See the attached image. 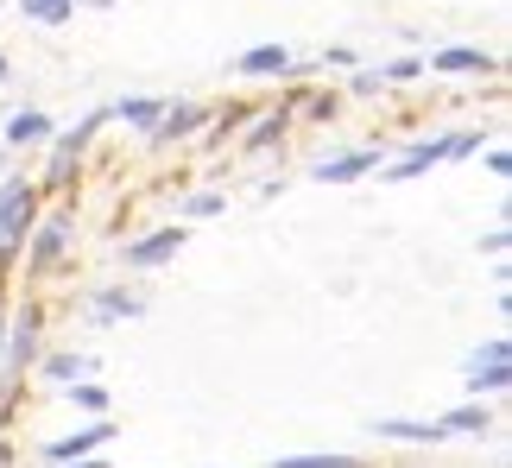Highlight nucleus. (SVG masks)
Segmentation results:
<instances>
[{
  "mask_svg": "<svg viewBox=\"0 0 512 468\" xmlns=\"http://www.w3.org/2000/svg\"><path fill=\"white\" fill-rule=\"evenodd\" d=\"M70 393V405H83L89 418H108V386H95V380H83V386H64Z\"/></svg>",
  "mask_w": 512,
  "mask_h": 468,
  "instance_id": "412c9836",
  "label": "nucleus"
},
{
  "mask_svg": "<svg viewBox=\"0 0 512 468\" xmlns=\"http://www.w3.org/2000/svg\"><path fill=\"white\" fill-rule=\"evenodd\" d=\"M443 159H449V152H443V140H411V146L399 152V159L386 165V178H392V184H405V178H418V171L443 165Z\"/></svg>",
  "mask_w": 512,
  "mask_h": 468,
  "instance_id": "ddd939ff",
  "label": "nucleus"
},
{
  "mask_svg": "<svg viewBox=\"0 0 512 468\" xmlns=\"http://www.w3.org/2000/svg\"><path fill=\"white\" fill-rule=\"evenodd\" d=\"M51 114L45 108H19V114H7V133H0V140H7V152H26V146H45L51 140Z\"/></svg>",
  "mask_w": 512,
  "mask_h": 468,
  "instance_id": "9d476101",
  "label": "nucleus"
},
{
  "mask_svg": "<svg viewBox=\"0 0 512 468\" xmlns=\"http://www.w3.org/2000/svg\"><path fill=\"white\" fill-rule=\"evenodd\" d=\"M76 7H114V0H76Z\"/></svg>",
  "mask_w": 512,
  "mask_h": 468,
  "instance_id": "7c9ffc66",
  "label": "nucleus"
},
{
  "mask_svg": "<svg viewBox=\"0 0 512 468\" xmlns=\"http://www.w3.org/2000/svg\"><path fill=\"white\" fill-rule=\"evenodd\" d=\"M0 83H7V57H0Z\"/></svg>",
  "mask_w": 512,
  "mask_h": 468,
  "instance_id": "2f4dec72",
  "label": "nucleus"
},
{
  "mask_svg": "<svg viewBox=\"0 0 512 468\" xmlns=\"http://www.w3.org/2000/svg\"><path fill=\"white\" fill-rule=\"evenodd\" d=\"M196 127H209V108H196V102H165L159 127H152V140H159V146H171V140H190Z\"/></svg>",
  "mask_w": 512,
  "mask_h": 468,
  "instance_id": "9b49d317",
  "label": "nucleus"
},
{
  "mask_svg": "<svg viewBox=\"0 0 512 468\" xmlns=\"http://www.w3.org/2000/svg\"><path fill=\"white\" fill-rule=\"evenodd\" d=\"M367 171H380V146H361V152H336V159H323L310 178L317 184H354V178H367Z\"/></svg>",
  "mask_w": 512,
  "mask_h": 468,
  "instance_id": "6e6552de",
  "label": "nucleus"
},
{
  "mask_svg": "<svg viewBox=\"0 0 512 468\" xmlns=\"http://www.w3.org/2000/svg\"><path fill=\"white\" fill-rule=\"evenodd\" d=\"M159 114H165L159 95H127V102H114V108H108V121H127L133 133H152V127H159Z\"/></svg>",
  "mask_w": 512,
  "mask_h": 468,
  "instance_id": "dca6fc26",
  "label": "nucleus"
},
{
  "mask_svg": "<svg viewBox=\"0 0 512 468\" xmlns=\"http://www.w3.org/2000/svg\"><path fill=\"white\" fill-rule=\"evenodd\" d=\"M437 424H443V437H487L494 431V412H487L481 399H468V405H456V412H443Z\"/></svg>",
  "mask_w": 512,
  "mask_h": 468,
  "instance_id": "2eb2a0df",
  "label": "nucleus"
},
{
  "mask_svg": "<svg viewBox=\"0 0 512 468\" xmlns=\"http://www.w3.org/2000/svg\"><path fill=\"white\" fill-rule=\"evenodd\" d=\"M108 443H114V418H89V424H76L70 437H51L45 462H83V456H102Z\"/></svg>",
  "mask_w": 512,
  "mask_h": 468,
  "instance_id": "20e7f679",
  "label": "nucleus"
},
{
  "mask_svg": "<svg viewBox=\"0 0 512 468\" xmlns=\"http://www.w3.org/2000/svg\"><path fill=\"white\" fill-rule=\"evenodd\" d=\"M222 209H228L222 190H196V197L177 203V222H209V216H222Z\"/></svg>",
  "mask_w": 512,
  "mask_h": 468,
  "instance_id": "6ab92c4d",
  "label": "nucleus"
},
{
  "mask_svg": "<svg viewBox=\"0 0 512 468\" xmlns=\"http://www.w3.org/2000/svg\"><path fill=\"white\" fill-rule=\"evenodd\" d=\"M19 13H26L32 26H70L76 0H19Z\"/></svg>",
  "mask_w": 512,
  "mask_h": 468,
  "instance_id": "a211bd4d",
  "label": "nucleus"
},
{
  "mask_svg": "<svg viewBox=\"0 0 512 468\" xmlns=\"http://www.w3.org/2000/svg\"><path fill=\"white\" fill-rule=\"evenodd\" d=\"M279 140H285V114H266V121L253 127V140H247V152H272V146H279Z\"/></svg>",
  "mask_w": 512,
  "mask_h": 468,
  "instance_id": "4be33fe9",
  "label": "nucleus"
},
{
  "mask_svg": "<svg viewBox=\"0 0 512 468\" xmlns=\"http://www.w3.org/2000/svg\"><path fill=\"white\" fill-rule=\"evenodd\" d=\"M430 70H437V76H494L500 57L494 51H475V45H449V51L430 57Z\"/></svg>",
  "mask_w": 512,
  "mask_h": 468,
  "instance_id": "1a4fd4ad",
  "label": "nucleus"
},
{
  "mask_svg": "<svg viewBox=\"0 0 512 468\" xmlns=\"http://www.w3.org/2000/svg\"><path fill=\"white\" fill-rule=\"evenodd\" d=\"M373 437H392V443H443V424L430 418V424H418V418H380L373 424Z\"/></svg>",
  "mask_w": 512,
  "mask_h": 468,
  "instance_id": "f3484780",
  "label": "nucleus"
},
{
  "mask_svg": "<svg viewBox=\"0 0 512 468\" xmlns=\"http://www.w3.org/2000/svg\"><path fill=\"white\" fill-rule=\"evenodd\" d=\"M7 171H13V152H7V146H0V178H7Z\"/></svg>",
  "mask_w": 512,
  "mask_h": 468,
  "instance_id": "c85d7f7f",
  "label": "nucleus"
},
{
  "mask_svg": "<svg viewBox=\"0 0 512 468\" xmlns=\"http://www.w3.org/2000/svg\"><path fill=\"white\" fill-rule=\"evenodd\" d=\"M26 190H32V184H26V178H13V171H7V178H0V216H7V209H13L19 197H26Z\"/></svg>",
  "mask_w": 512,
  "mask_h": 468,
  "instance_id": "393cba45",
  "label": "nucleus"
},
{
  "mask_svg": "<svg viewBox=\"0 0 512 468\" xmlns=\"http://www.w3.org/2000/svg\"><path fill=\"white\" fill-rule=\"evenodd\" d=\"M354 95H380V83H373V70H354V83H348Z\"/></svg>",
  "mask_w": 512,
  "mask_h": 468,
  "instance_id": "bb28decb",
  "label": "nucleus"
},
{
  "mask_svg": "<svg viewBox=\"0 0 512 468\" xmlns=\"http://www.w3.org/2000/svg\"><path fill=\"white\" fill-rule=\"evenodd\" d=\"M0 355H7L13 374H26V367L45 355V348H38V310H19V317H7V342H0Z\"/></svg>",
  "mask_w": 512,
  "mask_h": 468,
  "instance_id": "39448f33",
  "label": "nucleus"
},
{
  "mask_svg": "<svg viewBox=\"0 0 512 468\" xmlns=\"http://www.w3.org/2000/svg\"><path fill=\"white\" fill-rule=\"evenodd\" d=\"M38 380H51V386H64V380H89L95 374V355H83V348H57V355H38Z\"/></svg>",
  "mask_w": 512,
  "mask_h": 468,
  "instance_id": "f8f14e48",
  "label": "nucleus"
},
{
  "mask_svg": "<svg viewBox=\"0 0 512 468\" xmlns=\"http://www.w3.org/2000/svg\"><path fill=\"white\" fill-rule=\"evenodd\" d=\"M272 468H361V456H285Z\"/></svg>",
  "mask_w": 512,
  "mask_h": 468,
  "instance_id": "5701e85b",
  "label": "nucleus"
},
{
  "mask_svg": "<svg viewBox=\"0 0 512 468\" xmlns=\"http://www.w3.org/2000/svg\"><path fill=\"white\" fill-rule=\"evenodd\" d=\"M184 222H171V228H152V234H140V241H127L121 247V260H127V272H152V266H165V260H177L184 253Z\"/></svg>",
  "mask_w": 512,
  "mask_h": 468,
  "instance_id": "7ed1b4c3",
  "label": "nucleus"
},
{
  "mask_svg": "<svg viewBox=\"0 0 512 468\" xmlns=\"http://www.w3.org/2000/svg\"><path fill=\"white\" fill-rule=\"evenodd\" d=\"M411 76H424V57H392V64H380V70H373V83H380V89H392V83H411Z\"/></svg>",
  "mask_w": 512,
  "mask_h": 468,
  "instance_id": "aec40b11",
  "label": "nucleus"
},
{
  "mask_svg": "<svg viewBox=\"0 0 512 468\" xmlns=\"http://www.w3.org/2000/svg\"><path fill=\"white\" fill-rule=\"evenodd\" d=\"M234 70H241L247 83H260V76H291V51L285 45H253V51H241Z\"/></svg>",
  "mask_w": 512,
  "mask_h": 468,
  "instance_id": "4468645a",
  "label": "nucleus"
},
{
  "mask_svg": "<svg viewBox=\"0 0 512 468\" xmlns=\"http://www.w3.org/2000/svg\"><path fill=\"white\" fill-rule=\"evenodd\" d=\"M45 468H108L102 456H83V462H45Z\"/></svg>",
  "mask_w": 512,
  "mask_h": 468,
  "instance_id": "cd10ccee",
  "label": "nucleus"
},
{
  "mask_svg": "<svg viewBox=\"0 0 512 468\" xmlns=\"http://www.w3.org/2000/svg\"><path fill=\"white\" fill-rule=\"evenodd\" d=\"M443 152H449V159H468V152H481V133H475V127L443 133Z\"/></svg>",
  "mask_w": 512,
  "mask_h": 468,
  "instance_id": "b1692460",
  "label": "nucleus"
},
{
  "mask_svg": "<svg viewBox=\"0 0 512 468\" xmlns=\"http://www.w3.org/2000/svg\"><path fill=\"white\" fill-rule=\"evenodd\" d=\"M70 241H76V216H70V209H51L45 222H32V234H26V272H51L70 253Z\"/></svg>",
  "mask_w": 512,
  "mask_h": 468,
  "instance_id": "f03ea898",
  "label": "nucleus"
},
{
  "mask_svg": "<svg viewBox=\"0 0 512 468\" xmlns=\"http://www.w3.org/2000/svg\"><path fill=\"white\" fill-rule=\"evenodd\" d=\"M506 247H512V234H506V222H500L494 234H481V253H494V260H506Z\"/></svg>",
  "mask_w": 512,
  "mask_h": 468,
  "instance_id": "a878e982",
  "label": "nucleus"
},
{
  "mask_svg": "<svg viewBox=\"0 0 512 468\" xmlns=\"http://www.w3.org/2000/svg\"><path fill=\"white\" fill-rule=\"evenodd\" d=\"M89 317L95 323H133V317H146V298H140V291H121V285H95L89 291Z\"/></svg>",
  "mask_w": 512,
  "mask_h": 468,
  "instance_id": "0eeeda50",
  "label": "nucleus"
},
{
  "mask_svg": "<svg viewBox=\"0 0 512 468\" xmlns=\"http://www.w3.org/2000/svg\"><path fill=\"white\" fill-rule=\"evenodd\" d=\"M506 386H512V342L487 336L475 355H468V393H475V399H500Z\"/></svg>",
  "mask_w": 512,
  "mask_h": 468,
  "instance_id": "f257e3e1",
  "label": "nucleus"
},
{
  "mask_svg": "<svg viewBox=\"0 0 512 468\" xmlns=\"http://www.w3.org/2000/svg\"><path fill=\"white\" fill-rule=\"evenodd\" d=\"M32 222H38V190H26V197H19L7 216H0V260H19V253H26Z\"/></svg>",
  "mask_w": 512,
  "mask_h": 468,
  "instance_id": "423d86ee",
  "label": "nucleus"
},
{
  "mask_svg": "<svg viewBox=\"0 0 512 468\" xmlns=\"http://www.w3.org/2000/svg\"><path fill=\"white\" fill-rule=\"evenodd\" d=\"M0 342H7V298H0Z\"/></svg>",
  "mask_w": 512,
  "mask_h": 468,
  "instance_id": "c756f323",
  "label": "nucleus"
}]
</instances>
